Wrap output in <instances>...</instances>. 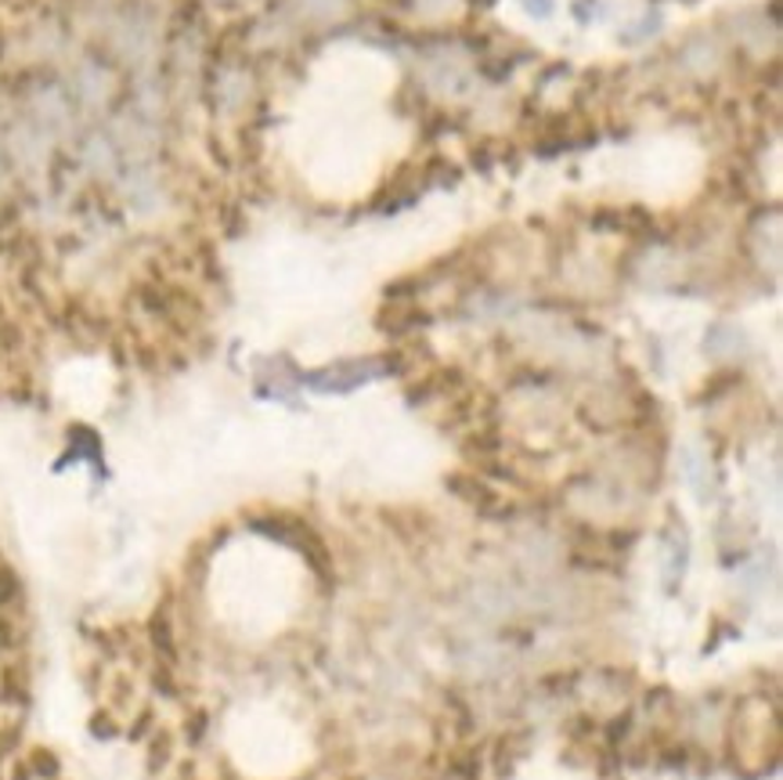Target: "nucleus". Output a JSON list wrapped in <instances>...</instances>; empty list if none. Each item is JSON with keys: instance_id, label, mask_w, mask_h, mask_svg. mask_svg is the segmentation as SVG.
<instances>
[{"instance_id": "nucleus-1", "label": "nucleus", "mask_w": 783, "mask_h": 780, "mask_svg": "<svg viewBox=\"0 0 783 780\" xmlns=\"http://www.w3.org/2000/svg\"><path fill=\"white\" fill-rule=\"evenodd\" d=\"M383 365L387 362H379V358L343 362V365H332V369H325V373L307 376V383H311L315 390H336V394H343V390H354V387L376 380V376H383Z\"/></svg>"}, {"instance_id": "nucleus-2", "label": "nucleus", "mask_w": 783, "mask_h": 780, "mask_svg": "<svg viewBox=\"0 0 783 780\" xmlns=\"http://www.w3.org/2000/svg\"><path fill=\"white\" fill-rule=\"evenodd\" d=\"M22 607V578L4 557H0V611L15 614Z\"/></svg>"}, {"instance_id": "nucleus-3", "label": "nucleus", "mask_w": 783, "mask_h": 780, "mask_svg": "<svg viewBox=\"0 0 783 780\" xmlns=\"http://www.w3.org/2000/svg\"><path fill=\"white\" fill-rule=\"evenodd\" d=\"M22 650V625L11 611H0V658L19 654Z\"/></svg>"}, {"instance_id": "nucleus-4", "label": "nucleus", "mask_w": 783, "mask_h": 780, "mask_svg": "<svg viewBox=\"0 0 783 780\" xmlns=\"http://www.w3.org/2000/svg\"><path fill=\"white\" fill-rule=\"evenodd\" d=\"M33 770L40 777H55L58 773V759L51 752H33Z\"/></svg>"}, {"instance_id": "nucleus-5", "label": "nucleus", "mask_w": 783, "mask_h": 780, "mask_svg": "<svg viewBox=\"0 0 783 780\" xmlns=\"http://www.w3.org/2000/svg\"><path fill=\"white\" fill-rule=\"evenodd\" d=\"M520 4H524L535 19H549L553 15V0H520Z\"/></svg>"}]
</instances>
